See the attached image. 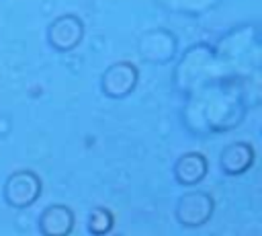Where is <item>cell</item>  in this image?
<instances>
[{
	"label": "cell",
	"mask_w": 262,
	"mask_h": 236,
	"mask_svg": "<svg viewBox=\"0 0 262 236\" xmlns=\"http://www.w3.org/2000/svg\"><path fill=\"white\" fill-rule=\"evenodd\" d=\"M111 72H113V74H117V76H127L123 86H115L113 96L127 94V92H129V88H133V84H135V76H137L135 68H133V66H127V68H125V74H119V66H115V68H111ZM117 82H123V78H117Z\"/></svg>",
	"instance_id": "cell-1"
}]
</instances>
